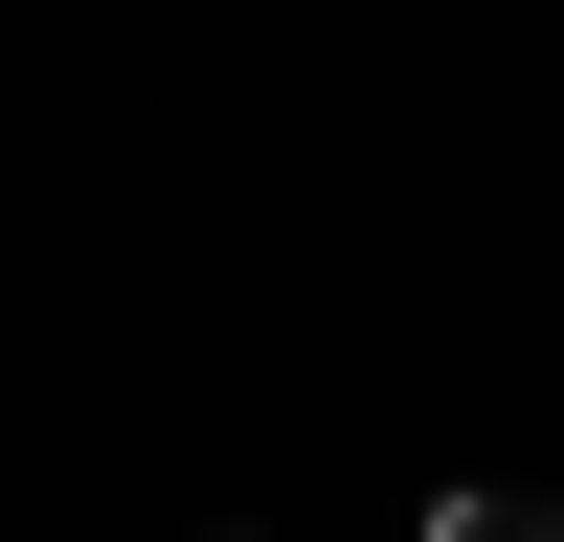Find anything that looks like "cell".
<instances>
[{
    "mask_svg": "<svg viewBox=\"0 0 564 542\" xmlns=\"http://www.w3.org/2000/svg\"><path fill=\"white\" fill-rule=\"evenodd\" d=\"M430 542H564V497H430Z\"/></svg>",
    "mask_w": 564,
    "mask_h": 542,
    "instance_id": "obj_1",
    "label": "cell"
}]
</instances>
